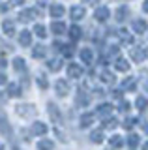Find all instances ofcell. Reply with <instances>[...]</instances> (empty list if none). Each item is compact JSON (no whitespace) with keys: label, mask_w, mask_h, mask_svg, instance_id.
<instances>
[{"label":"cell","mask_w":148,"mask_h":150,"mask_svg":"<svg viewBox=\"0 0 148 150\" xmlns=\"http://www.w3.org/2000/svg\"><path fill=\"white\" fill-rule=\"evenodd\" d=\"M128 109H129V103H128V101L120 103V111H128Z\"/></svg>","instance_id":"40"},{"label":"cell","mask_w":148,"mask_h":150,"mask_svg":"<svg viewBox=\"0 0 148 150\" xmlns=\"http://www.w3.org/2000/svg\"><path fill=\"white\" fill-rule=\"evenodd\" d=\"M120 38H122L124 41H131V38L128 36V30H120Z\"/></svg>","instance_id":"36"},{"label":"cell","mask_w":148,"mask_h":150,"mask_svg":"<svg viewBox=\"0 0 148 150\" xmlns=\"http://www.w3.org/2000/svg\"><path fill=\"white\" fill-rule=\"evenodd\" d=\"M19 43L23 47H30L32 45V32L30 30H23L19 34Z\"/></svg>","instance_id":"12"},{"label":"cell","mask_w":148,"mask_h":150,"mask_svg":"<svg viewBox=\"0 0 148 150\" xmlns=\"http://www.w3.org/2000/svg\"><path fill=\"white\" fill-rule=\"evenodd\" d=\"M88 101H90V98L86 96V94H82V92H79V94H77V105L85 107V105H88Z\"/></svg>","instance_id":"22"},{"label":"cell","mask_w":148,"mask_h":150,"mask_svg":"<svg viewBox=\"0 0 148 150\" xmlns=\"http://www.w3.org/2000/svg\"><path fill=\"white\" fill-rule=\"evenodd\" d=\"M109 15H111V11H109V8H105V6H101V8H98V9L94 11V17L98 19L99 23L107 21V19H109Z\"/></svg>","instance_id":"11"},{"label":"cell","mask_w":148,"mask_h":150,"mask_svg":"<svg viewBox=\"0 0 148 150\" xmlns=\"http://www.w3.org/2000/svg\"><path fill=\"white\" fill-rule=\"evenodd\" d=\"M133 30L139 32V34H142V32L146 30V23L144 21H135V23H133Z\"/></svg>","instance_id":"26"},{"label":"cell","mask_w":148,"mask_h":150,"mask_svg":"<svg viewBox=\"0 0 148 150\" xmlns=\"http://www.w3.org/2000/svg\"><path fill=\"white\" fill-rule=\"evenodd\" d=\"M82 75V68L79 64H69L68 66V77H71V79H79Z\"/></svg>","instance_id":"10"},{"label":"cell","mask_w":148,"mask_h":150,"mask_svg":"<svg viewBox=\"0 0 148 150\" xmlns=\"http://www.w3.org/2000/svg\"><path fill=\"white\" fill-rule=\"evenodd\" d=\"M137 107H139L141 111L146 109V100H144V98H139V100H137Z\"/></svg>","instance_id":"35"},{"label":"cell","mask_w":148,"mask_h":150,"mask_svg":"<svg viewBox=\"0 0 148 150\" xmlns=\"http://www.w3.org/2000/svg\"><path fill=\"white\" fill-rule=\"evenodd\" d=\"M81 32H82V30H81V28H79V26H77V25H73L71 28H69V38H71V40H73V41H77V40H79V38L82 36V34H81Z\"/></svg>","instance_id":"21"},{"label":"cell","mask_w":148,"mask_h":150,"mask_svg":"<svg viewBox=\"0 0 148 150\" xmlns=\"http://www.w3.org/2000/svg\"><path fill=\"white\" fill-rule=\"evenodd\" d=\"M144 11H148V0H146V4H144Z\"/></svg>","instance_id":"42"},{"label":"cell","mask_w":148,"mask_h":150,"mask_svg":"<svg viewBox=\"0 0 148 150\" xmlns=\"http://www.w3.org/2000/svg\"><path fill=\"white\" fill-rule=\"evenodd\" d=\"M62 54H66V56H71L73 53H75V49H73V45H62Z\"/></svg>","instance_id":"31"},{"label":"cell","mask_w":148,"mask_h":150,"mask_svg":"<svg viewBox=\"0 0 148 150\" xmlns=\"http://www.w3.org/2000/svg\"><path fill=\"white\" fill-rule=\"evenodd\" d=\"M51 30H53V34H56V36H62L64 32H66V25H64L60 19H54L53 23H51Z\"/></svg>","instance_id":"9"},{"label":"cell","mask_w":148,"mask_h":150,"mask_svg":"<svg viewBox=\"0 0 148 150\" xmlns=\"http://www.w3.org/2000/svg\"><path fill=\"white\" fill-rule=\"evenodd\" d=\"M69 15H71L73 21H81V19L86 15V9L82 6H73L71 9H69Z\"/></svg>","instance_id":"7"},{"label":"cell","mask_w":148,"mask_h":150,"mask_svg":"<svg viewBox=\"0 0 148 150\" xmlns=\"http://www.w3.org/2000/svg\"><path fill=\"white\" fill-rule=\"evenodd\" d=\"M131 56H133L135 60H142V58H144V51H142L141 47H137V49H131Z\"/></svg>","instance_id":"28"},{"label":"cell","mask_w":148,"mask_h":150,"mask_svg":"<svg viewBox=\"0 0 148 150\" xmlns=\"http://www.w3.org/2000/svg\"><path fill=\"white\" fill-rule=\"evenodd\" d=\"M90 139H92V143H96V144L103 143V129H94L90 133Z\"/></svg>","instance_id":"18"},{"label":"cell","mask_w":148,"mask_h":150,"mask_svg":"<svg viewBox=\"0 0 148 150\" xmlns=\"http://www.w3.org/2000/svg\"><path fill=\"white\" fill-rule=\"evenodd\" d=\"M109 112H111V105H109V103H101V105L98 107V115L99 116H107Z\"/></svg>","instance_id":"25"},{"label":"cell","mask_w":148,"mask_h":150,"mask_svg":"<svg viewBox=\"0 0 148 150\" xmlns=\"http://www.w3.org/2000/svg\"><path fill=\"white\" fill-rule=\"evenodd\" d=\"M11 66H13V69L19 71V73H23L26 69V62H25V58H21V56H15L13 62H11Z\"/></svg>","instance_id":"14"},{"label":"cell","mask_w":148,"mask_h":150,"mask_svg":"<svg viewBox=\"0 0 148 150\" xmlns=\"http://www.w3.org/2000/svg\"><path fill=\"white\" fill-rule=\"evenodd\" d=\"M54 148V143L51 139H41L38 143V150H53Z\"/></svg>","instance_id":"19"},{"label":"cell","mask_w":148,"mask_h":150,"mask_svg":"<svg viewBox=\"0 0 148 150\" xmlns=\"http://www.w3.org/2000/svg\"><path fill=\"white\" fill-rule=\"evenodd\" d=\"M129 144H131V146L139 144V137H137V135H131V137H129Z\"/></svg>","instance_id":"38"},{"label":"cell","mask_w":148,"mask_h":150,"mask_svg":"<svg viewBox=\"0 0 148 150\" xmlns=\"http://www.w3.org/2000/svg\"><path fill=\"white\" fill-rule=\"evenodd\" d=\"M6 83H8L6 73H4V71H0V86H2V84H6Z\"/></svg>","instance_id":"39"},{"label":"cell","mask_w":148,"mask_h":150,"mask_svg":"<svg viewBox=\"0 0 148 150\" xmlns=\"http://www.w3.org/2000/svg\"><path fill=\"white\" fill-rule=\"evenodd\" d=\"M54 90H56V94H58L60 98L68 96V92H69V83L64 81V79H58V81L54 83Z\"/></svg>","instance_id":"4"},{"label":"cell","mask_w":148,"mask_h":150,"mask_svg":"<svg viewBox=\"0 0 148 150\" xmlns=\"http://www.w3.org/2000/svg\"><path fill=\"white\" fill-rule=\"evenodd\" d=\"M103 128H109V129L116 128V120H114V118H109V120H105V122H103Z\"/></svg>","instance_id":"34"},{"label":"cell","mask_w":148,"mask_h":150,"mask_svg":"<svg viewBox=\"0 0 148 150\" xmlns=\"http://www.w3.org/2000/svg\"><path fill=\"white\" fill-rule=\"evenodd\" d=\"M116 69H118V71H128V69H129V64L124 58H118L116 60Z\"/></svg>","instance_id":"27"},{"label":"cell","mask_w":148,"mask_h":150,"mask_svg":"<svg viewBox=\"0 0 148 150\" xmlns=\"http://www.w3.org/2000/svg\"><path fill=\"white\" fill-rule=\"evenodd\" d=\"M32 32H34V34L38 36V38H45V36H47V28L41 25V23H38V25L32 28Z\"/></svg>","instance_id":"20"},{"label":"cell","mask_w":148,"mask_h":150,"mask_svg":"<svg viewBox=\"0 0 148 150\" xmlns=\"http://www.w3.org/2000/svg\"><path fill=\"white\" fill-rule=\"evenodd\" d=\"M32 19H36V11L34 9H23L19 13V21L21 23H30Z\"/></svg>","instance_id":"13"},{"label":"cell","mask_w":148,"mask_h":150,"mask_svg":"<svg viewBox=\"0 0 148 150\" xmlns=\"http://www.w3.org/2000/svg\"><path fill=\"white\" fill-rule=\"evenodd\" d=\"M92 122H94V116L92 115H82L81 116V128H88Z\"/></svg>","instance_id":"23"},{"label":"cell","mask_w":148,"mask_h":150,"mask_svg":"<svg viewBox=\"0 0 148 150\" xmlns=\"http://www.w3.org/2000/svg\"><path fill=\"white\" fill-rule=\"evenodd\" d=\"M15 112L19 116H23V118H28V116H36V107L32 105V103H21V105L15 107Z\"/></svg>","instance_id":"1"},{"label":"cell","mask_w":148,"mask_h":150,"mask_svg":"<svg viewBox=\"0 0 148 150\" xmlns=\"http://www.w3.org/2000/svg\"><path fill=\"white\" fill-rule=\"evenodd\" d=\"M38 86L41 88V90H47V88H49V81H47L45 75H43V77H38Z\"/></svg>","instance_id":"29"},{"label":"cell","mask_w":148,"mask_h":150,"mask_svg":"<svg viewBox=\"0 0 148 150\" xmlns=\"http://www.w3.org/2000/svg\"><path fill=\"white\" fill-rule=\"evenodd\" d=\"M2 32L6 36H13L15 34V21L13 19H4L2 21Z\"/></svg>","instance_id":"6"},{"label":"cell","mask_w":148,"mask_h":150,"mask_svg":"<svg viewBox=\"0 0 148 150\" xmlns=\"http://www.w3.org/2000/svg\"><path fill=\"white\" fill-rule=\"evenodd\" d=\"M49 13H51L53 19H60V17H64V13H66V8H64L62 4H53L51 9H49Z\"/></svg>","instance_id":"8"},{"label":"cell","mask_w":148,"mask_h":150,"mask_svg":"<svg viewBox=\"0 0 148 150\" xmlns=\"http://www.w3.org/2000/svg\"><path fill=\"white\" fill-rule=\"evenodd\" d=\"M47 68L51 71H60V68H62V60L60 58H51L47 62Z\"/></svg>","instance_id":"16"},{"label":"cell","mask_w":148,"mask_h":150,"mask_svg":"<svg viewBox=\"0 0 148 150\" xmlns=\"http://www.w3.org/2000/svg\"><path fill=\"white\" fill-rule=\"evenodd\" d=\"M45 53H47V51H45L43 45H34L32 47V56H34V58H43Z\"/></svg>","instance_id":"17"},{"label":"cell","mask_w":148,"mask_h":150,"mask_svg":"<svg viewBox=\"0 0 148 150\" xmlns=\"http://www.w3.org/2000/svg\"><path fill=\"white\" fill-rule=\"evenodd\" d=\"M0 131H2L4 135H8V133H10V124H8L6 116H0Z\"/></svg>","instance_id":"24"},{"label":"cell","mask_w":148,"mask_h":150,"mask_svg":"<svg viewBox=\"0 0 148 150\" xmlns=\"http://www.w3.org/2000/svg\"><path fill=\"white\" fill-rule=\"evenodd\" d=\"M101 81H103V83H113L114 81L113 73H111V71H103V73H101Z\"/></svg>","instance_id":"32"},{"label":"cell","mask_w":148,"mask_h":150,"mask_svg":"<svg viewBox=\"0 0 148 150\" xmlns=\"http://www.w3.org/2000/svg\"><path fill=\"white\" fill-rule=\"evenodd\" d=\"M6 92H8V98H21L23 96V88L17 83H8Z\"/></svg>","instance_id":"5"},{"label":"cell","mask_w":148,"mask_h":150,"mask_svg":"<svg viewBox=\"0 0 148 150\" xmlns=\"http://www.w3.org/2000/svg\"><path fill=\"white\" fill-rule=\"evenodd\" d=\"M11 4H15V6H21V4H25V0H11Z\"/></svg>","instance_id":"41"},{"label":"cell","mask_w":148,"mask_h":150,"mask_svg":"<svg viewBox=\"0 0 148 150\" xmlns=\"http://www.w3.org/2000/svg\"><path fill=\"white\" fill-rule=\"evenodd\" d=\"M81 60L85 64H92V60H94V53H92V49H88V47L82 49L81 51Z\"/></svg>","instance_id":"15"},{"label":"cell","mask_w":148,"mask_h":150,"mask_svg":"<svg viewBox=\"0 0 148 150\" xmlns=\"http://www.w3.org/2000/svg\"><path fill=\"white\" fill-rule=\"evenodd\" d=\"M126 15H128V8H118L116 9V19H118V21H124Z\"/></svg>","instance_id":"30"},{"label":"cell","mask_w":148,"mask_h":150,"mask_svg":"<svg viewBox=\"0 0 148 150\" xmlns=\"http://www.w3.org/2000/svg\"><path fill=\"white\" fill-rule=\"evenodd\" d=\"M144 150H148V143H146V144H144Z\"/></svg>","instance_id":"44"},{"label":"cell","mask_w":148,"mask_h":150,"mask_svg":"<svg viewBox=\"0 0 148 150\" xmlns=\"http://www.w3.org/2000/svg\"><path fill=\"white\" fill-rule=\"evenodd\" d=\"M0 150H6V148H4V144H0Z\"/></svg>","instance_id":"43"},{"label":"cell","mask_w":148,"mask_h":150,"mask_svg":"<svg viewBox=\"0 0 148 150\" xmlns=\"http://www.w3.org/2000/svg\"><path fill=\"white\" fill-rule=\"evenodd\" d=\"M30 131H32L34 135H38V137H43V135L49 131V126L45 124V122H38V120H36V122H32Z\"/></svg>","instance_id":"2"},{"label":"cell","mask_w":148,"mask_h":150,"mask_svg":"<svg viewBox=\"0 0 148 150\" xmlns=\"http://www.w3.org/2000/svg\"><path fill=\"white\" fill-rule=\"evenodd\" d=\"M47 111H49V116H51V120H53L54 124H62V112L58 111V107L54 105V103H49Z\"/></svg>","instance_id":"3"},{"label":"cell","mask_w":148,"mask_h":150,"mask_svg":"<svg viewBox=\"0 0 148 150\" xmlns=\"http://www.w3.org/2000/svg\"><path fill=\"white\" fill-rule=\"evenodd\" d=\"M8 66V60H6V56L4 54H0V69H4Z\"/></svg>","instance_id":"37"},{"label":"cell","mask_w":148,"mask_h":150,"mask_svg":"<svg viewBox=\"0 0 148 150\" xmlns=\"http://www.w3.org/2000/svg\"><path fill=\"white\" fill-rule=\"evenodd\" d=\"M109 143H111L113 148H120V146H122V139H120V137H111Z\"/></svg>","instance_id":"33"}]
</instances>
